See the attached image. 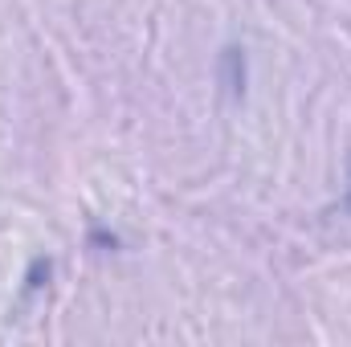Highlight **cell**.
Segmentation results:
<instances>
[{"label":"cell","mask_w":351,"mask_h":347,"mask_svg":"<svg viewBox=\"0 0 351 347\" xmlns=\"http://www.w3.org/2000/svg\"><path fill=\"white\" fill-rule=\"evenodd\" d=\"M348 208H351V196H348Z\"/></svg>","instance_id":"obj_1"}]
</instances>
